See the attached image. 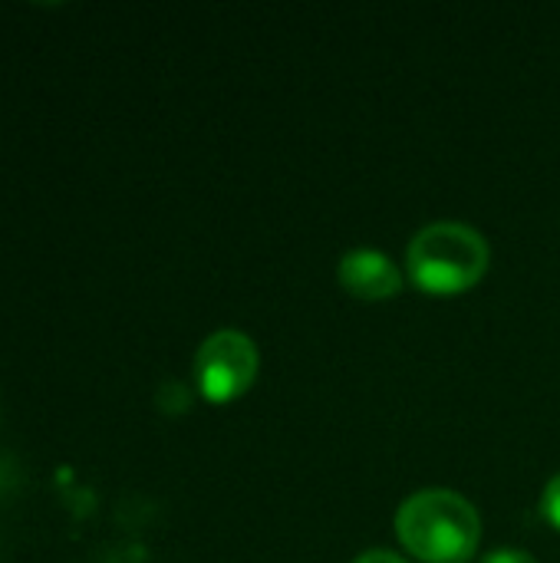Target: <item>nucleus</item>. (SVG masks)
Instances as JSON below:
<instances>
[{"mask_svg": "<svg viewBox=\"0 0 560 563\" xmlns=\"http://www.w3.org/2000/svg\"><path fill=\"white\" fill-rule=\"evenodd\" d=\"M396 538L419 561L469 563L482 541V518L465 495L426 488L399 505Z\"/></svg>", "mask_w": 560, "mask_h": 563, "instance_id": "nucleus-1", "label": "nucleus"}, {"mask_svg": "<svg viewBox=\"0 0 560 563\" xmlns=\"http://www.w3.org/2000/svg\"><path fill=\"white\" fill-rule=\"evenodd\" d=\"M492 264V251L482 231L462 221H436L416 231L406 251L409 277L419 290L452 297L472 290Z\"/></svg>", "mask_w": 560, "mask_h": 563, "instance_id": "nucleus-2", "label": "nucleus"}, {"mask_svg": "<svg viewBox=\"0 0 560 563\" xmlns=\"http://www.w3.org/2000/svg\"><path fill=\"white\" fill-rule=\"evenodd\" d=\"M257 366H261V356L248 333L218 330L195 353V386L208 402L224 406L254 386Z\"/></svg>", "mask_w": 560, "mask_h": 563, "instance_id": "nucleus-3", "label": "nucleus"}, {"mask_svg": "<svg viewBox=\"0 0 560 563\" xmlns=\"http://www.w3.org/2000/svg\"><path fill=\"white\" fill-rule=\"evenodd\" d=\"M337 280L350 297H360V300H389L403 290V274L396 261L373 247H356L343 254Z\"/></svg>", "mask_w": 560, "mask_h": 563, "instance_id": "nucleus-4", "label": "nucleus"}, {"mask_svg": "<svg viewBox=\"0 0 560 563\" xmlns=\"http://www.w3.org/2000/svg\"><path fill=\"white\" fill-rule=\"evenodd\" d=\"M541 511L545 518L551 521V528L560 531V475H554L545 488V498H541Z\"/></svg>", "mask_w": 560, "mask_h": 563, "instance_id": "nucleus-5", "label": "nucleus"}, {"mask_svg": "<svg viewBox=\"0 0 560 563\" xmlns=\"http://www.w3.org/2000/svg\"><path fill=\"white\" fill-rule=\"evenodd\" d=\"M482 563H538L528 551H518V548H498V551H492L488 558Z\"/></svg>", "mask_w": 560, "mask_h": 563, "instance_id": "nucleus-6", "label": "nucleus"}, {"mask_svg": "<svg viewBox=\"0 0 560 563\" xmlns=\"http://www.w3.org/2000/svg\"><path fill=\"white\" fill-rule=\"evenodd\" d=\"M353 563H409V561H403L399 554H393V551H383V548H380V551H363V554H360Z\"/></svg>", "mask_w": 560, "mask_h": 563, "instance_id": "nucleus-7", "label": "nucleus"}]
</instances>
